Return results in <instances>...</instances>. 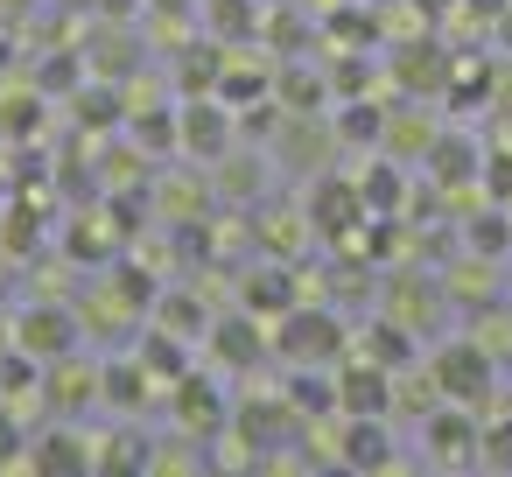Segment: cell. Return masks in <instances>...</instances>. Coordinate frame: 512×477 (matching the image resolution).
<instances>
[{"label": "cell", "mask_w": 512, "mask_h": 477, "mask_svg": "<svg viewBox=\"0 0 512 477\" xmlns=\"http://www.w3.org/2000/svg\"><path fill=\"white\" fill-rule=\"evenodd\" d=\"M204 351H211V365H225V372L253 379V372H260V358H274V323H267V316H253V309H218V316H211V330H204Z\"/></svg>", "instance_id": "277c9868"}, {"label": "cell", "mask_w": 512, "mask_h": 477, "mask_svg": "<svg viewBox=\"0 0 512 477\" xmlns=\"http://www.w3.org/2000/svg\"><path fill=\"white\" fill-rule=\"evenodd\" d=\"M470 337H477L498 365H512V302H484V309H470Z\"/></svg>", "instance_id": "d6a6232c"}, {"label": "cell", "mask_w": 512, "mask_h": 477, "mask_svg": "<svg viewBox=\"0 0 512 477\" xmlns=\"http://www.w3.org/2000/svg\"><path fill=\"white\" fill-rule=\"evenodd\" d=\"M0 393H8V372H0Z\"/></svg>", "instance_id": "f6af8a7d"}, {"label": "cell", "mask_w": 512, "mask_h": 477, "mask_svg": "<svg viewBox=\"0 0 512 477\" xmlns=\"http://www.w3.org/2000/svg\"><path fill=\"white\" fill-rule=\"evenodd\" d=\"M351 351L358 358H372V365H386V372H407V365H421V337L400 323V316H372L365 330H351Z\"/></svg>", "instance_id": "d6986e66"}, {"label": "cell", "mask_w": 512, "mask_h": 477, "mask_svg": "<svg viewBox=\"0 0 512 477\" xmlns=\"http://www.w3.org/2000/svg\"><path fill=\"white\" fill-rule=\"evenodd\" d=\"M477 442H484V414H477V407L442 400V407L421 414V449H428L435 470H463V463H477Z\"/></svg>", "instance_id": "8992f818"}, {"label": "cell", "mask_w": 512, "mask_h": 477, "mask_svg": "<svg viewBox=\"0 0 512 477\" xmlns=\"http://www.w3.org/2000/svg\"><path fill=\"white\" fill-rule=\"evenodd\" d=\"M337 134H344V148H372V141L386 134V113H379L372 99H344V113H337Z\"/></svg>", "instance_id": "e575fe53"}, {"label": "cell", "mask_w": 512, "mask_h": 477, "mask_svg": "<svg viewBox=\"0 0 512 477\" xmlns=\"http://www.w3.org/2000/svg\"><path fill=\"white\" fill-rule=\"evenodd\" d=\"M386 71H393L400 99H442V92H449V78H456V57H449L435 36H414L407 50H393V57H386Z\"/></svg>", "instance_id": "7c38bea8"}, {"label": "cell", "mask_w": 512, "mask_h": 477, "mask_svg": "<svg viewBox=\"0 0 512 477\" xmlns=\"http://www.w3.org/2000/svg\"><path fill=\"white\" fill-rule=\"evenodd\" d=\"M302 211H309V225H316V239H330V246H344L372 211H365V197H358V176H337V169H323V176H309V197H302Z\"/></svg>", "instance_id": "52a82bcc"}, {"label": "cell", "mask_w": 512, "mask_h": 477, "mask_svg": "<svg viewBox=\"0 0 512 477\" xmlns=\"http://www.w3.org/2000/svg\"><path fill=\"white\" fill-rule=\"evenodd\" d=\"M0 295H8V260H0Z\"/></svg>", "instance_id": "ee69618b"}, {"label": "cell", "mask_w": 512, "mask_h": 477, "mask_svg": "<svg viewBox=\"0 0 512 477\" xmlns=\"http://www.w3.org/2000/svg\"><path fill=\"white\" fill-rule=\"evenodd\" d=\"M22 463H29V421L0 407V470H22Z\"/></svg>", "instance_id": "74e56055"}, {"label": "cell", "mask_w": 512, "mask_h": 477, "mask_svg": "<svg viewBox=\"0 0 512 477\" xmlns=\"http://www.w3.org/2000/svg\"><path fill=\"white\" fill-rule=\"evenodd\" d=\"M337 470H393V428L386 414H337Z\"/></svg>", "instance_id": "9a60e30c"}, {"label": "cell", "mask_w": 512, "mask_h": 477, "mask_svg": "<svg viewBox=\"0 0 512 477\" xmlns=\"http://www.w3.org/2000/svg\"><path fill=\"white\" fill-rule=\"evenodd\" d=\"M99 386H106V365H92V358H85V344L43 365L50 414H64V421H71V414H85V407H99Z\"/></svg>", "instance_id": "4fadbf2b"}, {"label": "cell", "mask_w": 512, "mask_h": 477, "mask_svg": "<svg viewBox=\"0 0 512 477\" xmlns=\"http://www.w3.org/2000/svg\"><path fill=\"white\" fill-rule=\"evenodd\" d=\"M134 470H155V442L134 435V428L106 435V442H99V477H134Z\"/></svg>", "instance_id": "f546056e"}, {"label": "cell", "mask_w": 512, "mask_h": 477, "mask_svg": "<svg viewBox=\"0 0 512 477\" xmlns=\"http://www.w3.org/2000/svg\"><path fill=\"white\" fill-rule=\"evenodd\" d=\"M421 169H428V190H442V197H449V190H470V183L484 176V148H477L470 134H449V127H442V134H435V148L421 155Z\"/></svg>", "instance_id": "2e32d148"}, {"label": "cell", "mask_w": 512, "mask_h": 477, "mask_svg": "<svg viewBox=\"0 0 512 477\" xmlns=\"http://www.w3.org/2000/svg\"><path fill=\"white\" fill-rule=\"evenodd\" d=\"M463 253L505 260V253H512V204H491V197H484V211L463 225Z\"/></svg>", "instance_id": "83f0119b"}, {"label": "cell", "mask_w": 512, "mask_h": 477, "mask_svg": "<svg viewBox=\"0 0 512 477\" xmlns=\"http://www.w3.org/2000/svg\"><path fill=\"white\" fill-rule=\"evenodd\" d=\"M414 8H421V15H442V8H456V0H414Z\"/></svg>", "instance_id": "b9f144b4"}, {"label": "cell", "mask_w": 512, "mask_h": 477, "mask_svg": "<svg viewBox=\"0 0 512 477\" xmlns=\"http://www.w3.org/2000/svg\"><path fill=\"white\" fill-rule=\"evenodd\" d=\"M218 64H225V43L211 36V43H190L183 50V64H176V85H183V99H197V92H218Z\"/></svg>", "instance_id": "4dcf8cb0"}, {"label": "cell", "mask_w": 512, "mask_h": 477, "mask_svg": "<svg viewBox=\"0 0 512 477\" xmlns=\"http://www.w3.org/2000/svg\"><path fill=\"white\" fill-rule=\"evenodd\" d=\"M491 267L498 260H484V253H470L442 288H449V302H463V309H484V302H498V288H491Z\"/></svg>", "instance_id": "1f68e13d"}, {"label": "cell", "mask_w": 512, "mask_h": 477, "mask_svg": "<svg viewBox=\"0 0 512 477\" xmlns=\"http://www.w3.org/2000/svg\"><path fill=\"white\" fill-rule=\"evenodd\" d=\"M211 316H218V309H204L197 288H169V295H155V323H162L169 337H183V344H197V337L211 330Z\"/></svg>", "instance_id": "d4e9b609"}, {"label": "cell", "mask_w": 512, "mask_h": 477, "mask_svg": "<svg viewBox=\"0 0 512 477\" xmlns=\"http://www.w3.org/2000/svg\"><path fill=\"white\" fill-rule=\"evenodd\" d=\"M148 400H169L162 386H155V372L127 351V358H106V386H99V407H113V414H141Z\"/></svg>", "instance_id": "44dd1931"}, {"label": "cell", "mask_w": 512, "mask_h": 477, "mask_svg": "<svg viewBox=\"0 0 512 477\" xmlns=\"http://www.w3.org/2000/svg\"><path fill=\"white\" fill-rule=\"evenodd\" d=\"M134 358H141V365L155 372V386H162V393H169V386H176V379L190 372V351H183V337H169L162 323H148V337L134 344Z\"/></svg>", "instance_id": "4316f807"}, {"label": "cell", "mask_w": 512, "mask_h": 477, "mask_svg": "<svg viewBox=\"0 0 512 477\" xmlns=\"http://www.w3.org/2000/svg\"><path fill=\"white\" fill-rule=\"evenodd\" d=\"M148 8H155L162 22H176V15H190V8H197V0H148Z\"/></svg>", "instance_id": "ab89813d"}, {"label": "cell", "mask_w": 512, "mask_h": 477, "mask_svg": "<svg viewBox=\"0 0 512 477\" xmlns=\"http://www.w3.org/2000/svg\"><path fill=\"white\" fill-rule=\"evenodd\" d=\"M428 372H435V386H442V400H463V407H491V393H498V358L477 344V337H442L435 351H428Z\"/></svg>", "instance_id": "7a4b0ae2"}, {"label": "cell", "mask_w": 512, "mask_h": 477, "mask_svg": "<svg viewBox=\"0 0 512 477\" xmlns=\"http://www.w3.org/2000/svg\"><path fill=\"white\" fill-rule=\"evenodd\" d=\"M435 134H442V120L428 113V99H400L393 113H386V134H379V148L393 155V162H421L428 148H435Z\"/></svg>", "instance_id": "ac0fdd59"}, {"label": "cell", "mask_w": 512, "mask_h": 477, "mask_svg": "<svg viewBox=\"0 0 512 477\" xmlns=\"http://www.w3.org/2000/svg\"><path fill=\"white\" fill-rule=\"evenodd\" d=\"M337 414H393V372L351 351L337 365Z\"/></svg>", "instance_id": "e0dca14e"}, {"label": "cell", "mask_w": 512, "mask_h": 477, "mask_svg": "<svg viewBox=\"0 0 512 477\" xmlns=\"http://www.w3.org/2000/svg\"><path fill=\"white\" fill-rule=\"evenodd\" d=\"M386 316H400L414 337H435L442 330V316H449V288L435 281V274H414V267H400L393 281H386V302H379Z\"/></svg>", "instance_id": "30bf717a"}, {"label": "cell", "mask_w": 512, "mask_h": 477, "mask_svg": "<svg viewBox=\"0 0 512 477\" xmlns=\"http://www.w3.org/2000/svg\"><path fill=\"white\" fill-rule=\"evenodd\" d=\"M491 29H498V50H505V57H512V0H505V8H498V15H491Z\"/></svg>", "instance_id": "f35d334b"}, {"label": "cell", "mask_w": 512, "mask_h": 477, "mask_svg": "<svg viewBox=\"0 0 512 477\" xmlns=\"http://www.w3.org/2000/svg\"><path fill=\"white\" fill-rule=\"evenodd\" d=\"M477 190H484L491 204H512V148H484V176H477Z\"/></svg>", "instance_id": "8d00e7d4"}, {"label": "cell", "mask_w": 512, "mask_h": 477, "mask_svg": "<svg viewBox=\"0 0 512 477\" xmlns=\"http://www.w3.org/2000/svg\"><path fill=\"white\" fill-rule=\"evenodd\" d=\"M358 197H365V211H372V218H407V162H393V155L365 162Z\"/></svg>", "instance_id": "cb8c5ba5"}, {"label": "cell", "mask_w": 512, "mask_h": 477, "mask_svg": "<svg viewBox=\"0 0 512 477\" xmlns=\"http://www.w3.org/2000/svg\"><path fill=\"white\" fill-rule=\"evenodd\" d=\"M463 8H470V15H484V22H491V15H498V8H505V0H463Z\"/></svg>", "instance_id": "60d3db41"}, {"label": "cell", "mask_w": 512, "mask_h": 477, "mask_svg": "<svg viewBox=\"0 0 512 477\" xmlns=\"http://www.w3.org/2000/svg\"><path fill=\"white\" fill-rule=\"evenodd\" d=\"M295 302H309V281H302V267H295V260H274V253H260V260L239 274V309H253V316L281 323Z\"/></svg>", "instance_id": "ba28073f"}, {"label": "cell", "mask_w": 512, "mask_h": 477, "mask_svg": "<svg viewBox=\"0 0 512 477\" xmlns=\"http://www.w3.org/2000/svg\"><path fill=\"white\" fill-rule=\"evenodd\" d=\"M85 64H92V78H113V85H127V78H134V36L113 22L106 36H92V43H85Z\"/></svg>", "instance_id": "f1b7e54d"}, {"label": "cell", "mask_w": 512, "mask_h": 477, "mask_svg": "<svg viewBox=\"0 0 512 477\" xmlns=\"http://www.w3.org/2000/svg\"><path fill=\"white\" fill-rule=\"evenodd\" d=\"M22 8H36V0H0V15H22Z\"/></svg>", "instance_id": "7bdbcfd3"}, {"label": "cell", "mask_w": 512, "mask_h": 477, "mask_svg": "<svg viewBox=\"0 0 512 477\" xmlns=\"http://www.w3.org/2000/svg\"><path fill=\"white\" fill-rule=\"evenodd\" d=\"M85 344V323H78V309L71 302H29L22 316H15V351H29L36 365H50V358H64V351H78Z\"/></svg>", "instance_id": "9c48e42d"}, {"label": "cell", "mask_w": 512, "mask_h": 477, "mask_svg": "<svg viewBox=\"0 0 512 477\" xmlns=\"http://www.w3.org/2000/svg\"><path fill=\"white\" fill-rule=\"evenodd\" d=\"M211 190H218V204H260V190H267V169H260V155L253 148H225L218 162H211Z\"/></svg>", "instance_id": "7402d4cb"}, {"label": "cell", "mask_w": 512, "mask_h": 477, "mask_svg": "<svg viewBox=\"0 0 512 477\" xmlns=\"http://www.w3.org/2000/svg\"><path fill=\"white\" fill-rule=\"evenodd\" d=\"M267 22V0H204V29L218 43H253Z\"/></svg>", "instance_id": "484cf974"}, {"label": "cell", "mask_w": 512, "mask_h": 477, "mask_svg": "<svg viewBox=\"0 0 512 477\" xmlns=\"http://www.w3.org/2000/svg\"><path fill=\"white\" fill-rule=\"evenodd\" d=\"M337 148H344V134H337L330 113H281L267 155H274V169H288V176H323V169L337 162Z\"/></svg>", "instance_id": "3957f363"}, {"label": "cell", "mask_w": 512, "mask_h": 477, "mask_svg": "<svg viewBox=\"0 0 512 477\" xmlns=\"http://www.w3.org/2000/svg\"><path fill=\"white\" fill-rule=\"evenodd\" d=\"M274 99H281V113H323V106H330V71L302 64V57H281Z\"/></svg>", "instance_id": "603a6c76"}, {"label": "cell", "mask_w": 512, "mask_h": 477, "mask_svg": "<svg viewBox=\"0 0 512 477\" xmlns=\"http://www.w3.org/2000/svg\"><path fill=\"white\" fill-rule=\"evenodd\" d=\"M176 155H190V162H218L225 148H239V120H232V106L218 99V92H197V99H183L176 106Z\"/></svg>", "instance_id": "5b68a950"}, {"label": "cell", "mask_w": 512, "mask_h": 477, "mask_svg": "<svg viewBox=\"0 0 512 477\" xmlns=\"http://www.w3.org/2000/svg\"><path fill=\"white\" fill-rule=\"evenodd\" d=\"M477 463H484V470H512V414H491V421H484Z\"/></svg>", "instance_id": "d590c367"}, {"label": "cell", "mask_w": 512, "mask_h": 477, "mask_svg": "<svg viewBox=\"0 0 512 477\" xmlns=\"http://www.w3.org/2000/svg\"><path fill=\"white\" fill-rule=\"evenodd\" d=\"M22 470H36V477H92V470H99V442L78 435V428L57 414L43 435H29V463H22Z\"/></svg>", "instance_id": "8fae6325"}, {"label": "cell", "mask_w": 512, "mask_h": 477, "mask_svg": "<svg viewBox=\"0 0 512 477\" xmlns=\"http://www.w3.org/2000/svg\"><path fill=\"white\" fill-rule=\"evenodd\" d=\"M169 414H176V428H190V435H204V442H218V435L232 428V400H225L218 379H204V372H183V379L169 386Z\"/></svg>", "instance_id": "5bb4252c"}, {"label": "cell", "mask_w": 512, "mask_h": 477, "mask_svg": "<svg viewBox=\"0 0 512 477\" xmlns=\"http://www.w3.org/2000/svg\"><path fill=\"white\" fill-rule=\"evenodd\" d=\"M260 36H267V50H274V57H295V50L309 43V15H295L288 0H274V15L260 22Z\"/></svg>", "instance_id": "836d02e7"}, {"label": "cell", "mask_w": 512, "mask_h": 477, "mask_svg": "<svg viewBox=\"0 0 512 477\" xmlns=\"http://www.w3.org/2000/svg\"><path fill=\"white\" fill-rule=\"evenodd\" d=\"M274 358L281 365H344L351 358V330H344V316L323 295L316 302H295L274 323Z\"/></svg>", "instance_id": "6da1fadb"}, {"label": "cell", "mask_w": 512, "mask_h": 477, "mask_svg": "<svg viewBox=\"0 0 512 477\" xmlns=\"http://www.w3.org/2000/svg\"><path fill=\"white\" fill-rule=\"evenodd\" d=\"M253 246H260V253H274V260H302V253L316 246V225H309V211H302V204H267V211H260V225H253Z\"/></svg>", "instance_id": "ffe728a7"}]
</instances>
